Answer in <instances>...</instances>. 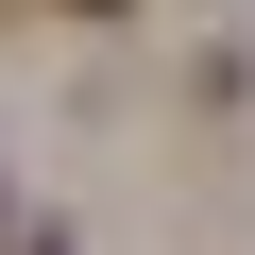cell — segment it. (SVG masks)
<instances>
[{
    "instance_id": "cell-1",
    "label": "cell",
    "mask_w": 255,
    "mask_h": 255,
    "mask_svg": "<svg viewBox=\"0 0 255 255\" xmlns=\"http://www.w3.org/2000/svg\"><path fill=\"white\" fill-rule=\"evenodd\" d=\"M68 17H119V0H68Z\"/></svg>"
}]
</instances>
